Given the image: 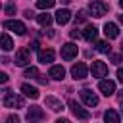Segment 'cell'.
<instances>
[{
    "instance_id": "obj_29",
    "label": "cell",
    "mask_w": 123,
    "mask_h": 123,
    "mask_svg": "<svg viewBox=\"0 0 123 123\" xmlns=\"http://www.w3.org/2000/svg\"><path fill=\"white\" fill-rule=\"evenodd\" d=\"M117 81L123 85V67H119V69H117Z\"/></svg>"
},
{
    "instance_id": "obj_28",
    "label": "cell",
    "mask_w": 123,
    "mask_h": 123,
    "mask_svg": "<svg viewBox=\"0 0 123 123\" xmlns=\"http://www.w3.org/2000/svg\"><path fill=\"white\" fill-rule=\"evenodd\" d=\"M69 37H71V38H79V37H83V33H79V31H77V27H75V29L69 33Z\"/></svg>"
},
{
    "instance_id": "obj_35",
    "label": "cell",
    "mask_w": 123,
    "mask_h": 123,
    "mask_svg": "<svg viewBox=\"0 0 123 123\" xmlns=\"http://www.w3.org/2000/svg\"><path fill=\"white\" fill-rule=\"evenodd\" d=\"M60 2H62V4H69L71 0H60Z\"/></svg>"
},
{
    "instance_id": "obj_25",
    "label": "cell",
    "mask_w": 123,
    "mask_h": 123,
    "mask_svg": "<svg viewBox=\"0 0 123 123\" xmlns=\"http://www.w3.org/2000/svg\"><path fill=\"white\" fill-rule=\"evenodd\" d=\"M4 12H6L8 15H13V13H15V6H13V4H8V6L4 8Z\"/></svg>"
},
{
    "instance_id": "obj_21",
    "label": "cell",
    "mask_w": 123,
    "mask_h": 123,
    "mask_svg": "<svg viewBox=\"0 0 123 123\" xmlns=\"http://www.w3.org/2000/svg\"><path fill=\"white\" fill-rule=\"evenodd\" d=\"M12 48H13V42H12L10 35L4 33V35H2V50H4V52H10Z\"/></svg>"
},
{
    "instance_id": "obj_22",
    "label": "cell",
    "mask_w": 123,
    "mask_h": 123,
    "mask_svg": "<svg viewBox=\"0 0 123 123\" xmlns=\"http://www.w3.org/2000/svg\"><path fill=\"white\" fill-rule=\"evenodd\" d=\"M96 50H98V52H102V54H110L111 46H110L106 40H98V42H96Z\"/></svg>"
},
{
    "instance_id": "obj_9",
    "label": "cell",
    "mask_w": 123,
    "mask_h": 123,
    "mask_svg": "<svg viewBox=\"0 0 123 123\" xmlns=\"http://www.w3.org/2000/svg\"><path fill=\"white\" fill-rule=\"evenodd\" d=\"M81 98H83V102H85L86 106H90V108L98 106V96H96L92 90H88V88H83V90H81Z\"/></svg>"
},
{
    "instance_id": "obj_27",
    "label": "cell",
    "mask_w": 123,
    "mask_h": 123,
    "mask_svg": "<svg viewBox=\"0 0 123 123\" xmlns=\"http://www.w3.org/2000/svg\"><path fill=\"white\" fill-rule=\"evenodd\" d=\"M6 123H19V117L17 115H8L6 117Z\"/></svg>"
},
{
    "instance_id": "obj_10",
    "label": "cell",
    "mask_w": 123,
    "mask_h": 123,
    "mask_svg": "<svg viewBox=\"0 0 123 123\" xmlns=\"http://www.w3.org/2000/svg\"><path fill=\"white\" fill-rule=\"evenodd\" d=\"M27 119H29L31 123L42 121V119H44V111H42V108H38V106H33V108H29V110H27Z\"/></svg>"
},
{
    "instance_id": "obj_16",
    "label": "cell",
    "mask_w": 123,
    "mask_h": 123,
    "mask_svg": "<svg viewBox=\"0 0 123 123\" xmlns=\"http://www.w3.org/2000/svg\"><path fill=\"white\" fill-rule=\"evenodd\" d=\"M38 62L40 63H50L54 62V50H38Z\"/></svg>"
},
{
    "instance_id": "obj_17",
    "label": "cell",
    "mask_w": 123,
    "mask_h": 123,
    "mask_svg": "<svg viewBox=\"0 0 123 123\" xmlns=\"http://www.w3.org/2000/svg\"><path fill=\"white\" fill-rule=\"evenodd\" d=\"M21 92L27 96V98H31V100H37L38 98V90L35 88V86H31V85H21Z\"/></svg>"
},
{
    "instance_id": "obj_15",
    "label": "cell",
    "mask_w": 123,
    "mask_h": 123,
    "mask_svg": "<svg viewBox=\"0 0 123 123\" xmlns=\"http://www.w3.org/2000/svg\"><path fill=\"white\" fill-rule=\"evenodd\" d=\"M69 19H71V12H69V10L63 8V10H58V12H56V21H58L60 25H65Z\"/></svg>"
},
{
    "instance_id": "obj_11",
    "label": "cell",
    "mask_w": 123,
    "mask_h": 123,
    "mask_svg": "<svg viewBox=\"0 0 123 123\" xmlns=\"http://www.w3.org/2000/svg\"><path fill=\"white\" fill-rule=\"evenodd\" d=\"M98 90L104 94V96H111L115 92V83L113 81H100L98 83Z\"/></svg>"
},
{
    "instance_id": "obj_5",
    "label": "cell",
    "mask_w": 123,
    "mask_h": 123,
    "mask_svg": "<svg viewBox=\"0 0 123 123\" xmlns=\"http://www.w3.org/2000/svg\"><path fill=\"white\" fill-rule=\"evenodd\" d=\"M86 73H88V69H86V65H85L83 62H77V63L71 67V75H73L75 81H83V79L86 77Z\"/></svg>"
},
{
    "instance_id": "obj_33",
    "label": "cell",
    "mask_w": 123,
    "mask_h": 123,
    "mask_svg": "<svg viewBox=\"0 0 123 123\" xmlns=\"http://www.w3.org/2000/svg\"><path fill=\"white\" fill-rule=\"evenodd\" d=\"M56 123H71V121H69V119H63V117H62V119H58Z\"/></svg>"
},
{
    "instance_id": "obj_1",
    "label": "cell",
    "mask_w": 123,
    "mask_h": 123,
    "mask_svg": "<svg viewBox=\"0 0 123 123\" xmlns=\"http://www.w3.org/2000/svg\"><path fill=\"white\" fill-rule=\"evenodd\" d=\"M4 106L19 110V108H23V98L13 94V92H10V90H4Z\"/></svg>"
},
{
    "instance_id": "obj_23",
    "label": "cell",
    "mask_w": 123,
    "mask_h": 123,
    "mask_svg": "<svg viewBox=\"0 0 123 123\" xmlns=\"http://www.w3.org/2000/svg\"><path fill=\"white\" fill-rule=\"evenodd\" d=\"M56 4V0H37V8L38 10H48Z\"/></svg>"
},
{
    "instance_id": "obj_34",
    "label": "cell",
    "mask_w": 123,
    "mask_h": 123,
    "mask_svg": "<svg viewBox=\"0 0 123 123\" xmlns=\"http://www.w3.org/2000/svg\"><path fill=\"white\" fill-rule=\"evenodd\" d=\"M117 98H119V102H123V90H121V92L117 94Z\"/></svg>"
},
{
    "instance_id": "obj_7",
    "label": "cell",
    "mask_w": 123,
    "mask_h": 123,
    "mask_svg": "<svg viewBox=\"0 0 123 123\" xmlns=\"http://www.w3.org/2000/svg\"><path fill=\"white\" fill-rule=\"evenodd\" d=\"M90 71H92V77H106L108 75V65L104 63V62H92V65H90Z\"/></svg>"
},
{
    "instance_id": "obj_2",
    "label": "cell",
    "mask_w": 123,
    "mask_h": 123,
    "mask_svg": "<svg viewBox=\"0 0 123 123\" xmlns=\"http://www.w3.org/2000/svg\"><path fill=\"white\" fill-rule=\"evenodd\" d=\"M88 10H90L92 17H104L106 12H108V4L102 2V0H92V2L88 4Z\"/></svg>"
},
{
    "instance_id": "obj_12",
    "label": "cell",
    "mask_w": 123,
    "mask_h": 123,
    "mask_svg": "<svg viewBox=\"0 0 123 123\" xmlns=\"http://www.w3.org/2000/svg\"><path fill=\"white\" fill-rule=\"evenodd\" d=\"M44 104H46V108H50L52 111H62V110H63V104H62L58 98H54V96H46Z\"/></svg>"
},
{
    "instance_id": "obj_31",
    "label": "cell",
    "mask_w": 123,
    "mask_h": 123,
    "mask_svg": "<svg viewBox=\"0 0 123 123\" xmlns=\"http://www.w3.org/2000/svg\"><path fill=\"white\" fill-rule=\"evenodd\" d=\"M0 83H8V75L6 73H0Z\"/></svg>"
},
{
    "instance_id": "obj_38",
    "label": "cell",
    "mask_w": 123,
    "mask_h": 123,
    "mask_svg": "<svg viewBox=\"0 0 123 123\" xmlns=\"http://www.w3.org/2000/svg\"><path fill=\"white\" fill-rule=\"evenodd\" d=\"M121 52H123V42H121Z\"/></svg>"
},
{
    "instance_id": "obj_18",
    "label": "cell",
    "mask_w": 123,
    "mask_h": 123,
    "mask_svg": "<svg viewBox=\"0 0 123 123\" xmlns=\"http://www.w3.org/2000/svg\"><path fill=\"white\" fill-rule=\"evenodd\" d=\"M104 35H106L108 38H115V37L119 35L117 25H115V23H106V25H104Z\"/></svg>"
},
{
    "instance_id": "obj_13",
    "label": "cell",
    "mask_w": 123,
    "mask_h": 123,
    "mask_svg": "<svg viewBox=\"0 0 123 123\" xmlns=\"http://www.w3.org/2000/svg\"><path fill=\"white\" fill-rule=\"evenodd\" d=\"M96 37H98V29L94 25H86L85 31H83V38L88 40V42H92V40H96Z\"/></svg>"
},
{
    "instance_id": "obj_32",
    "label": "cell",
    "mask_w": 123,
    "mask_h": 123,
    "mask_svg": "<svg viewBox=\"0 0 123 123\" xmlns=\"http://www.w3.org/2000/svg\"><path fill=\"white\" fill-rule=\"evenodd\" d=\"M37 79H38V83H42V85H46V79H44V75H38Z\"/></svg>"
},
{
    "instance_id": "obj_4",
    "label": "cell",
    "mask_w": 123,
    "mask_h": 123,
    "mask_svg": "<svg viewBox=\"0 0 123 123\" xmlns=\"http://www.w3.org/2000/svg\"><path fill=\"white\" fill-rule=\"evenodd\" d=\"M77 52H79V48H77V44H73V42H67V44L62 46V58H63L65 62L73 60V58L77 56Z\"/></svg>"
},
{
    "instance_id": "obj_24",
    "label": "cell",
    "mask_w": 123,
    "mask_h": 123,
    "mask_svg": "<svg viewBox=\"0 0 123 123\" xmlns=\"http://www.w3.org/2000/svg\"><path fill=\"white\" fill-rule=\"evenodd\" d=\"M40 73H38V69L37 67H27L25 69V73H23V77H29V79H37Z\"/></svg>"
},
{
    "instance_id": "obj_39",
    "label": "cell",
    "mask_w": 123,
    "mask_h": 123,
    "mask_svg": "<svg viewBox=\"0 0 123 123\" xmlns=\"http://www.w3.org/2000/svg\"><path fill=\"white\" fill-rule=\"evenodd\" d=\"M121 111H123V108H121Z\"/></svg>"
},
{
    "instance_id": "obj_37",
    "label": "cell",
    "mask_w": 123,
    "mask_h": 123,
    "mask_svg": "<svg viewBox=\"0 0 123 123\" xmlns=\"http://www.w3.org/2000/svg\"><path fill=\"white\" fill-rule=\"evenodd\" d=\"M119 6H121V8H123V0H119Z\"/></svg>"
},
{
    "instance_id": "obj_3",
    "label": "cell",
    "mask_w": 123,
    "mask_h": 123,
    "mask_svg": "<svg viewBox=\"0 0 123 123\" xmlns=\"http://www.w3.org/2000/svg\"><path fill=\"white\" fill-rule=\"evenodd\" d=\"M15 65H27L31 62V50L29 48H19L15 52V58H13Z\"/></svg>"
},
{
    "instance_id": "obj_6",
    "label": "cell",
    "mask_w": 123,
    "mask_h": 123,
    "mask_svg": "<svg viewBox=\"0 0 123 123\" xmlns=\"http://www.w3.org/2000/svg\"><path fill=\"white\" fill-rule=\"evenodd\" d=\"M4 27L10 29V31H13L15 35H25V31H27V27H25L21 21H15V19H8V21H4Z\"/></svg>"
},
{
    "instance_id": "obj_30",
    "label": "cell",
    "mask_w": 123,
    "mask_h": 123,
    "mask_svg": "<svg viewBox=\"0 0 123 123\" xmlns=\"http://www.w3.org/2000/svg\"><path fill=\"white\" fill-rule=\"evenodd\" d=\"M111 62H113V63H121V56H117V54L111 56Z\"/></svg>"
},
{
    "instance_id": "obj_14",
    "label": "cell",
    "mask_w": 123,
    "mask_h": 123,
    "mask_svg": "<svg viewBox=\"0 0 123 123\" xmlns=\"http://www.w3.org/2000/svg\"><path fill=\"white\" fill-rule=\"evenodd\" d=\"M48 75H50L52 79H56V81H62V79L65 77V69H63L62 65H52L50 71H48Z\"/></svg>"
},
{
    "instance_id": "obj_20",
    "label": "cell",
    "mask_w": 123,
    "mask_h": 123,
    "mask_svg": "<svg viewBox=\"0 0 123 123\" xmlns=\"http://www.w3.org/2000/svg\"><path fill=\"white\" fill-rule=\"evenodd\" d=\"M37 21H38V25L48 27V25L52 23V15H50V13H46V12H44V13H38V15H37Z\"/></svg>"
},
{
    "instance_id": "obj_8",
    "label": "cell",
    "mask_w": 123,
    "mask_h": 123,
    "mask_svg": "<svg viewBox=\"0 0 123 123\" xmlns=\"http://www.w3.org/2000/svg\"><path fill=\"white\" fill-rule=\"evenodd\" d=\"M69 108H71V111H73V115L77 119H88L90 117V113L85 108H81V104H77L75 100H69Z\"/></svg>"
},
{
    "instance_id": "obj_26",
    "label": "cell",
    "mask_w": 123,
    "mask_h": 123,
    "mask_svg": "<svg viewBox=\"0 0 123 123\" xmlns=\"http://www.w3.org/2000/svg\"><path fill=\"white\" fill-rule=\"evenodd\" d=\"M85 19H86V15H85V12H79V13L75 15V21H77V23H83Z\"/></svg>"
},
{
    "instance_id": "obj_36",
    "label": "cell",
    "mask_w": 123,
    "mask_h": 123,
    "mask_svg": "<svg viewBox=\"0 0 123 123\" xmlns=\"http://www.w3.org/2000/svg\"><path fill=\"white\" fill-rule=\"evenodd\" d=\"M119 21H121V23H123V13H121V15H119Z\"/></svg>"
},
{
    "instance_id": "obj_19",
    "label": "cell",
    "mask_w": 123,
    "mask_h": 123,
    "mask_svg": "<svg viewBox=\"0 0 123 123\" xmlns=\"http://www.w3.org/2000/svg\"><path fill=\"white\" fill-rule=\"evenodd\" d=\"M104 121H106V123H119L117 111H115V110H108V111L104 113Z\"/></svg>"
}]
</instances>
